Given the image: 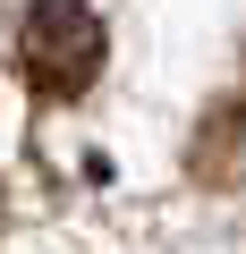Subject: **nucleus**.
Wrapping results in <instances>:
<instances>
[{
	"mask_svg": "<svg viewBox=\"0 0 246 254\" xmlns=\"http://www.w3.org/2000/svg\"><path fill=\"white\" fill-rule=\"evenodd\" d=\"M102 51H110V34L85 0H34L17 17V76L43 102H77L102 76Z\"/></svg>",
	"mask_w": 246,
	"mask_h": 254,
	"instance_id": "f257e3e1",
	"label": "nucleus"
}]
</instances>
